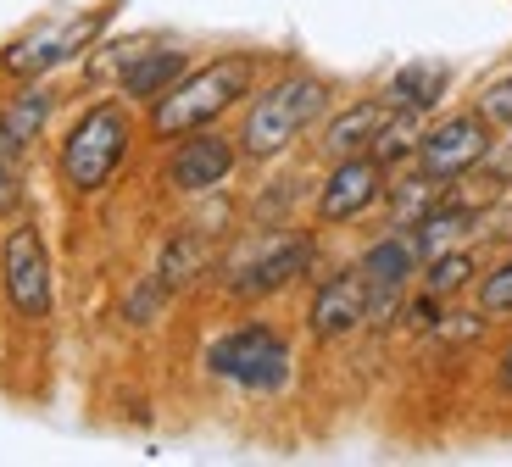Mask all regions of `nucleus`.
<instances>
[{
  "instance_id": "6e6552de",
  "label": "nucleus",
  "mask_w": 512,
  "mask_h": 467,
  "mask_svg": "<svg viewBox=\"0 0 512 467\" xmlns=\"http://www.w3.org/2000/svg\"><path fill=\"white\" fill-rule=\"evenodd\" d=\"M490 151H496V128L485 123L479 106H468V112H451V117H440L435 128H423L418 151H412V167H423V173L440 178V184H457V178H468Z\"/></svg>"
},
{
  "instance_id": "dca6fc26",
  "label": "nucleus",
  "mask_w": 512,
  "mask_h": 467,
  "mask_svg": "<svg viewBox=\"0 0 512 467\" xmlns=\"http://www.w3.org/2000/svg\"><path fill=\"white\" fill-rule=\"evenodd\" d=\"M446 89H451V67L423 56V62L396 67V78L384 84V101L396 106V112H407V117H429L440 101H446Z\"/></svg>"
},
{
  "instance_id": "ddd939ff",
  "label": "nucleus",
  "mask_w": 512,
  "mask_h": 467,
  "mask_svg": "<svg viewBox=\"0 0 512 467\" xmlns=\"http://www.w3.org/2000/svg\"><path fill=\"white\" fill-rule=\"evenodd\" d=\"M357 267H362V278H368L373 312H390V306L401 301V290L423 273V251H418V240H412L407 228H390V234H379V240L362 251Z\"/></svg>"
},
{
  "instance_id": "f3484780",
  "label": "nucleus",
  "mask_w": 512,
  "mask_h": 467,
  "mask_svg": "<svg viewBox=\"0 0 512 467\" xmlns=\"http://www.w3.org/2000/svg\"><path fill=\"white\" fill-rule=\"evenodd\" d=\"M206 262H212V240L179 228V234L167 240L162 262H156V278H162V290H184V284H195V278L206 273Z\"/></svg>"
},
{
  "instance_id": "412c9836",
  "label": "nucleus",
  "mask_w": 512,
  "mask_h": 467,
  "mask_svg": "<svg viewBox=\"0 0 512 467\" xmlns=\"http://www.w3.org/2000/svg\"><path fill=\"white\" fill-rule=\"evenodd\" d=\"M496 379H501V390H512V345L501 351V362H496Z\"/></svg>"
},
{
  "instance_id": "4468645a",
  "label": "nucleus",
  "mask_w": 512,
  "mask_h": 467,
  "mask_svg": "<svg viewBox=\"0 0 512 467\" xmlns=\"http://www.w3.org/2000/svg\"><path fill=\"white\" fill-rule=\"evenodd\" d=\"M390 117H396V106L384 101H357V106H346V112H334L329 123H323V134H318V151L323 156H357V151H373V139L390 128Z\"/></svg>"
},
{
  "instance_id": "1a4fd4ad",
  "label": "nucleus",
  "mask_w": 512,
  "mask_h": 467,
  "mask_svg": "<svg viewBox=\"0 0 512 467\" xmlns=\"http://www.w3.org/2000/svg\"><path fill=\"white\" fill-rule=\"evenodd\" d=\"M384 195H390V167H384L379 156L373 151L340 156V162L329 167V178L318 184V206H312V217H318V228L357 223V217H368Z\"/></svg>"
},
{
  "instance_id": "6ab92c4d",
  "label": "nucleus",
  "mask_w": 512,
  "mask_h": 467,
  "mask_svg": "<svg viewBox=\"0 0 512 467\" xmlns=\"http://www.w3.org/2000/svg\"><path fill=\"white\" fill-rule=\"evenodd\" d=\"M474 306L485 317H512V256H501L490 273L474 278Z\"/></svg>"
},
{
  "instance_id": "423d86ee",
  "label": "nucleus",
  "mask_w": 512,
  "mask_h": 467,
  "mask_svg": "<svg viewBox=\"0 0 512 467\" xmlns=\"http://www.w3.org/2000/svg\"><path fill=\"white\" fill-rule=\"evenodd\" d=\"M51 84H39V78H23L17 95L0 101V212H12L23 201V162L34 151V139L45 134L51 123Z\"/></svg>"
},
{
  "instance_id": "a211bd4d",
  "label": "nucleus",
  "mask_w": 512,
  "mask_h": 467,
  "mask_svg": "<svg viewBox=\"0 0 512 467\" xmlns=\"http://www.w3.org/2000/svg\"><path fill=\"white\" fill-rule=\"evenodd\" d=\"M474 278H479V256L462 251V245H446V251L423 256V278H418V284H423L429 295H440V301H446V295L468 290Z\"/></svg>"
},
{
  "instance_id": "9d476101",
  "label": "nucleus",
  "mask_w": 512,
  "mask_h": 467,
  "mask_svg": "<svg viewBox=\"0 0 512 467\" xmlns=\"http://www.w3.org/2000/svg\"><path fill=\"white\" fill-rule=\"evenodd\" d=\"M318 262V234H273L256 256H245L229 273L234 301H268V295L290 290L295 278H307Z\"/></svg>"
},
{
  "instance_id": "f8f14e48",
  "label": "nucleus",
  "mask_w": 512,
  "mask_h": 467,
  "mask_svg": "<svg viewBox=\"0 0 512 467\" xmlns=\"http://www.w3.org/2000/svg\"><path fill=\"white\" fill-rule=\"evenodd\" d=\"M373 312V295H368V278H362V267H334V273L318 278V290H312V306H307V329L312 340H346V334H357L362 323H368Z\"/></svg>"
},
{
  "instance_id": "7ed1b4c3",
  "label": "nucleus",
  "mask_w": 512,
  "mask_h": 467,
  "mask_svg": "<svg viewBox=\"0 0 512 467\" xmlns=\"http://www.w3.org/2000/svg\"><path fill=\"white\" fill-rule=\"evenodd\" d=\"M134 145V117L123 101H95L90 112H78V123L67 128L62 151H56V178L73 195H101L117 178V167L128 162Z\"/></svg>"
},
{
  "instance_id": "20e7f679",
  "label": "nucleus",
  "mask_w": 512,
  "mask_h": 467,
  "mask_svg": "<svg viewBox=\"0 0 512 467\" xmlns=\"http://www.w3.org/2000/svg\"><path fill=\"white\" fill-rule=\"evenodd\" d=\"M290 362H295L290 340L262 317H251V323H240V329L218 334L206 345V373L245 395H279L290 384Z\"/></svg>"
},
{
  "instance_id": "aec40b11",
  "label": "nucleus",
  "mask_w": 512,
  "mask_h": 467,
  "mask_svg": "<svg viewBox=\"0 0 512 467\" xmlns=\"http://www.w3.org/2000/svg\"><path fill=\"white\" fill-rule=\"evenodd\" d=\"M474 106L485 112V123L496 128V134H512V73L490 78V84L474 95Z\"/></svg>"
},
{
  "instance_id": "f257e3e1",
  "label": "nucleus",
  "mask_w": 512,
  "mask_h": 467,
  "mask_svg": "<svg viewBox=\"0 0 512 467\" xmlns=\"http://www.w3.org/2000/svg\"><path fill=\"white\" fill-rule=\"evenodd\" d=\"M256 73H262V56L256 51H223V56H212V62L190 67L167 95L151 101V134L179 139V134H195V128H212L223 112L251 101Z\"/></svg>"
},
{
  "instance_id": "2eb2a0df",
  "label": "nucleus",
  "mask_w": 512,
  "mask_h": 467,
  "mask_svg": "<svg viewBox=\"0 0 512 467\" xmlns=\"http://www.w3.org/2000/svg\"><path fill=\"white\" fill-rule=\"evenodd\" d=\"M184 73H190V51H179V45H162V51H128L117 84H123L128 101L151 106L156 95H167V89L179 84Z\"/></svg>"
},
{
  "instance_id": "9b49d317",
  "label": "nucleus",
  "mask_w": 512,
  "mask_h": 467,
  "mask_svg": "<svg viewBox=\"0 0 512 467\" xmlns=\"http://www.w3.org/2000/svg\"><path fill=\"white\" fill-rule=\"evenodd\" d=\"M240 139L234 134H218V128H195V134H179V151L167 156L162 178L173 195H212L223 190L240 167Z\"/></svg>"
},
{
  "instance_id": "39448f33",
  "label": "nucleus",
  "mask_w": 512,
  "mask_h": 467,
  "mask_svg": "<svg viewBox=\"0 0 512 467\" xmlns=\"http://www.w3.org/2000/svg\"><path fill=\"white\" fill-rule=\"evenodd\" d=\"M0 290L17 323H45L56 306V278H51V245L39 234L34 217H17L0 240Z\"/></svg>"
},
{
  "instance_id": "f03ea898",
  "label": "nucleus",
  "mask_w": 512,
  "mask_h": 467,
  "mask_svg": "<svg viewBox=\"0 0 512 467\" xmlns=\"http://www.w3.org/2000/svg\"><path fill=\"white\" fill-rule=\"evenodd\" d=\"M329 101H334V89L318 73H284L273 84H256L251 106L240 117V134H234L240 139V156L245 162H273V156H284L312 123L329 117Z\"/></svg>"
},
{
  "instance_id": "0eeeda50",
  "label": "nucleus",
  "mask_w": 512,
  "mask_h": 467,
  "mask_svg": "<svg viewBox=\"0 0 512 467\" xmlns=\"http://www.w3.org/2000/svg\"><path fill=\"white\" fill-rule=\"evenodd\" d=\"M112 12L117 6H95V12H78V17H67V23H45V28H34V34L12 39V45L0 51V73L17 78V84H23V78H45L51 67L73 62L78 51H90L95 34L112 23Z\"/></svg>"
}]
</instances>
